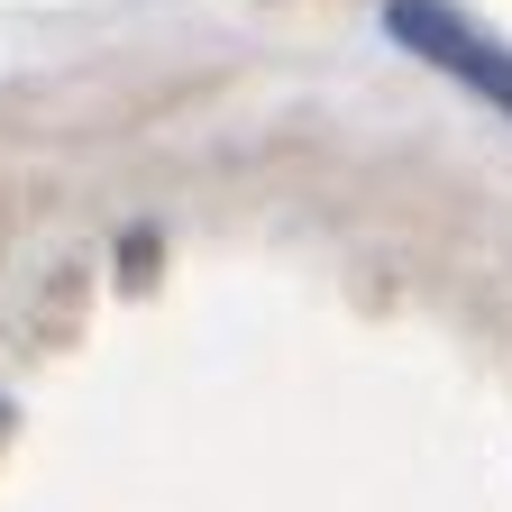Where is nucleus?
<instances>
[{
  "label": "nucleus",
  "mask_w": 512,
  "mask_h": 512,
  "mask_svg": "<svg viewBox=\"0 0 512 512\" xmlns=\"http://www.w3.org/2000/svg\"><path fill=\"white\" fill-rule=\"evenodd\" d=\"M394 28H403V46H412V55H439V64H458V74H467L476 92H494V101L512 110V55L476 46V28H467L458 10H430V0H403V10H394Z\"/></svg>",
  "instance_id": "1"
}]
</instances>
